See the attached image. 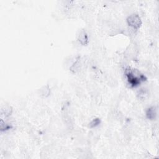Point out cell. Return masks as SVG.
I'll list each match as a JSON object with an SVG mask.
<instances>
[{"mask_svg":"<svg viewBox=\"0 0 159 159\" xmlns=\"http://www.w3.org/2000/svg\"><path fill=\"white\" fill-rule=\"evenodd\" d=\"M126 75L128 78L129 83L133 87H137L142 81L146 80V78L144 75H142L139 72L135 69H126Z\"/></svg>","mask_w":159,"mask_h":159,"instance_id":"1","label":"cell"},{"mask_svg":"<svg viewBox=\"0 0 159 159\" xmlns=\"http://www.w3.org/2000/svg\"><path fill=\"white\" fill-rule=\"evenodd\" d=\"M127 23L135 30H137L141 27L142 24V21L141 18L137 14H133L129 16L127 18Z\"/></svg>","mask_w":159,"mask_h":159,"instance_id":"2","label":"cell"},{"mask_svg":"<svg viewBox=\"0 0 159 159\" xmlns=\"http://www.w3.org/2000/svg\"><path fill=\"white\" fill-rule=\"evenodd\" d=\"M157 115V110L155 106H151L146 111V116L150 120H156Z\"/></svg>","mask_w":159,"mask_h":159,"instance_id":"3","label":"cell"},{"mask_svg":"<svg viewBox=\"0 0 159 159\" xmlns=\"http://www.w3.org/2000/svg\"><path fill=\"white\" fill-rule=\"evenodd\" d=\"M78 40L79 42L82 45H87L88 44V36L85 30H83L80 32V33L78 35Z\"/></svg>","mask_w":159,"mask_h":159,"instance_id":"4","label":"cell"},{"mask_svg":"<svg viewBox=\"0 0 159 159\" xmlns=\"http://www.w3.org/2000/svg\"><path fill=\"white\" fill-rule=\"evenodd\" d=\"M12 112V110L11 106H5L1 108V117L4 116L8 117L10 116Z\"/></svg>","mask_w":159,"mask_h":159,"instance_id":"5","label":"cell"},{"mask_svg":"<svg viewBox=\"0 0 159 159\" xmlns=\"http://www.w3.org/2000/svg\"><path fill=\"white\" fill-rule=\"evenodd\" d=\"M149 92L145 88L140 89L137 93V96L139 98L142 99V100H144V99H147L149 97Z\"/></svg>","mask_w":159,"mask_h":159,"instance_id":"6","label":"cell"},{"mask_svg":"<svg viewBox=\"0 0 159 159\" xmlns=\"http://www.w3.org/2000/svg\"><path fill=\"white\" fill-rule=\"evenodd\" d=\"M40 95L43 97H48L51 93V90L49 87V86H44V87L40 90Z\"/></svg>","mask_w":159,"mask_h":159,"instance_id":"7","label":"cell"},{"mask_svg":"<svg viewBox=\"0 0 159 159\" xmlns=\"http://www.w3.org/2000/svg\"><path fill=\"white\" fill-rule=\"evenodd\" d=\"M81 67V62H80V60H77L74 63V64L71 67L70 70L74 73H76L80 70Z\"/></svg>","mask_w":159,"mask_h":159,"instance_id":"8","label":"cell"},{"mask_svg":"<svg viewBox=\"0 0 159 159\" xmlns=\"http://www.w3.org/2000/svg\"><path fill=\"white\" fill-rule=\"evenodd\" d=\"M100 124L101 119H99V118H95V119L91 121V122L89 124V127L90 128H96V127L98 126Z\"/></svg>","mask_w":159,"mask_h":159,"instance_id":"9","label":"cell"}]
</instances>
